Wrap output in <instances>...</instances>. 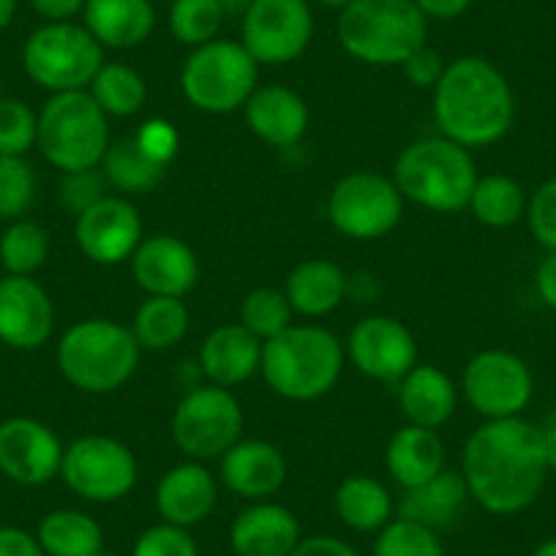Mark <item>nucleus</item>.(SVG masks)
Listing matches in <instances>:
<instances>
[{
	"label": "nucleus",
	"mask_w": 556,
	"mask_h": 556,
	"mask_svg": "<svg viewBox=\"0 0 556 556\" xmlns=\"http://www.w3.org/2000/svg\"><path fill=\"white\" fill-rule=\"evenodd\" d=\"M390 178L406 202L451 216L467 211L480 175L472 151L440 134L409 142L395 159Z\"/></svg>",
	"instance_id": "20e7f679"
},
{
	"label": "nucleus",
	"mask_w": 556,
	"mask_h": 556,
	"mask_svg": "<svg viewBox=\"0 0 556 556\" xmlns=\"http://www.w3.org/2000/svg\"><path fill=\"white\" fill-rule=\"evenodd\" d=\"M55 330V306L34 276L0 278V344L17 352L41 350Z\"/></svg>",
	"instance_id": "a211bd4d"
},
{
	"label": "nucleus",
	"mask_w": 556,
	"mask_h": 556,
	"mask_svg": "<svg viewBox=\"0 0 556 556\" xmlns=\"http://www.w3.org/2000/svg\"><path fill=\"white\" fill-rule=\"evenodd\" d=\"M260 63L240 41L213 39L189 52L180 68V93L194 110L207 115H229L243 110L260 88Z\"/></svg>",
	"instance_id": "6e6552de"
},
{
	"label": "nucleus",
	"mask_w": 556,
	"mask_h": 556,
	"mask_svg": "<svg viewBox=\"0 0 556 556\" xmlns=\"http://www.w3.org/2000/svg\"><path fill=\"white\" fill-rule=\"evenodd\" d=\"M218 3H222V9H224V14H227V20L229 17L240 20L245 12H249L254 0H218Z\"/></svg>",
	"instance_id": "5fc2aeb1"
},
{
	"label": "nucleus",
	"mask_w": 556,
	"mask_h": 556,
	"mask_svg": "<svg viewBox=\"0 0 556 556\" xmlns=\"http://www.w3.org/2000/svg\"><path fill=\"white\" fill-rule=\"evenodd\" d=\"M262 341L240 323L218 325L200 346L202 377L218 388H238L260 371Z\"/></svg>",
	"instance_id": "b1692460"
},
{
	"label": "nucleus",
	"mask_w": 556,
	"mask_h": 556,
	"mask_svg": "<svg viewBox=\"0 0 556 556\" xmlns=\"http://www.w3.org/2000/svg\"><path fill=\"white\" fill-rule=\"evenodd\" d=\"M88 93L106 117H134L148 104L146 77L128 63H106L90 83Z\"/></svg>",
	"instance_id": "f704fd0d"
},
{
	"label": "nucleus",
	"mask_w": 556,
	"mask_h": 556,
	"mask_svg": "<svg viewBox=\"0 0 556 556\" xmlns=\"http://www.w3.org/2000/svg\"><path fill=\"white\" fill-rule=\"evenodd\" d=\"M17 14V0H0V30H7Z\"/></svg>",
	"instance_id": "6e6d98bb"
},
{
	"label": "nucleus",
	"mask_w": 556,
	"mask_h": 556,
	"mask_svg": "<svg viewBox=\"0 0 556 556\" xmlns=\"http://www.w3.org/2000/svg\"><path fill=\"white\" fill-rule=\"evenodd\" d=\"M314 12L308 0H254L240 17V45L260 66H287L308 50Z\"/></svg>",
	"instance_id": "ddd939ff"
},
{
	"label": "nucleus",
	"mask_w": 556,
	"mask_h": 556,
	"mask_svg": "<svg viewBox=\"0 0 556 556\" xmlns=\"http://www.w3.org/2000/svg\"><path fill=\"white\" fill-rule=\"evenodd\" d=\"M399 409L406 424L442 429L458 409V384L431 363H417L399 384Z\"/></svg>",
	"instance_id": "393cba45"
},
{
	"label": "nucleus",
	"mask_w": 556,
	"mask_h": 556,
	"mask_svg": "<svg viewBox=\"0 0 556 556\" xmlns=\"http://www.w3.org/2000/svg\"><path fill=\"white\" fill-rule=\"evenodd\" d=\"M540 434H543L545 464H548V469H556V420L545 426V429H540Z\"/></svg>",
	"instance_id": "864d4df0"
},
{
	"label": "nucleus",
	"mask_w": 556,
	"mask_h": 556,
	"mask_svg": "<svg viewBox=\"0 0 556 556\" xmlns=\"http://www.w3.org/2000/svg\"><path fill=\"white\" fill-rule=\"evenodd\" d=\"M532 556H556V538L554 540H545V543H540L538 548H534Z\"/></svg>",
	"instance_id": "4d7b16f0"
},
{
	"label": "nucleus",
	"mask_w": 556,
	"mask_h": 556,
	"mask_svg": "<svg viewBox=\"0 0 556 556\" xmlns=\"http://www.w3.org/2000/svg\"><path fill=\"white\" fill-rule=\"evenodd\" d=\"M243 117L249 131L270 148H295L312 123L306 99L287 85H260L245 101Z\"/></svg>",
	"instance_id": "412c9836"
},
{
	"label": "nucleus",
	"mask_w": 556,
	"mask_h": 556,
	"mask_svg": "<svg viewBox=\"0 0 556 556\" xmlns=\"http://www.w3.org/2000/svg\"><path fill=\"white\" fill-rule=\"evenodd\" d=\"M344 344L323 325H290L262 341L260 374L287 401H317L336 388L344 371Z\"/></svg>",
	"instance_id": "7ed1b4c3"
},
{
	"label": "nucleus",
	"mask_w": 556,
	"mask_h": 556,
	"mask_svg": "<svg viewBox=\"0 0 556 556\" xmlns=\"http://www.w3.org/2000/svg\"><path fill=\"white\" fill-rule=\"evenodd\" d=\"M137 139V146L148 153L156 164L162 167H169L178 156V148H180V137H178V128L173 126L169 121L164 117H151L139 126V131L134 134Z\"/></svg>",
	"instance_id": "a18cd8bd"
},
{
	"label": "nucleus",
	"mask_w": 556,
	"mask_h": 556,
	"mask_svg": "<svg viewBox=\"0 0 556 556\" xmlns=\"http://www.w3.org/2000/svg\"><path fill=\"white\" fill-rule=\"evenodd\" d=\"M285 295L295 314L323 319L350 298V276L330 260H306L287 276Z\"/></svg>",
	"instance_id": "bb28decb"
},
{
	"label": "nucleus",
	"mask_w": 556,
	"mask_h": 556,
	"mask_svg": "<svg viewBox=\"0 0 556 556\" xmlns=\"http://www.w3.org/2000/svg\"><path fill=\"white\" fill-rule=\"evenodd\" d=\"M462 475L469 500L494 516H516L540 496L548 475L543 434L518 417L485 420L464 445Z\"/></svg>",
	"instance_id": "f257e3e1"
},
{
	"label": "nucleus",
	"mask_w": 556,
	"mask_h": 556,
	"mask_svg": "<svg viewBox=\"0 0 556 556\" xmlns=\"http://www.w3.org/2000/svg\"><path fill=\"white\" fill-rule=\"evenodd\" d=\"M406 200L393 178L379 173H350L330 189V227L357 243H371L393 232L404 216Z\"/></svg>",
	"instance_id": "9b49d317"
},
{
	"label": "nucleus",
	"mask_w": 556,
	"mask_h": 556,
	"mask_svg": "<svg viewBox=\"0 0 556 556\" xmlns=\"http://www.w3.org/2000/svg\"><path fill=\"white\" fill-rule=\"evenodd\" d=\"M243 406L229 388L197 384L173 412V442L189 462L222 458L243 440Z\"/></svg>",
	"instance_id": "9d476101"
},
{
	"label": "nucleus",
	"mask_w": 556,
	"mask_h": 556,
	"mask_svg": "<svg viewBox=\"0 0 556 556\" xmlns=\"http://www.w3.org/2000/svg\"><path fill=\"white\" fill-rule=\"evenodd\" d=\"M527 191L510 175H480L467 211H472V216L483 227L507 229L518 218L527 216Z\"/></svg>",
	"instance_id": "72a5a7b5"
},
{
	"label": "nucleus",
	"mask_w": 556,
	"mask_h": 556,
	"mask_svg": "<svg viewBox=\"0 0 556 556\" xmlns=\"http://www.w3.org/2000/svg\"><path fill=\"white\" fill-rule=\"evenodd\" d=\"M110 142V117L88 90L52 93L41 106L36 148L61 175L99 169Z\"/></svg>",
	"instance_id": "0eeeda50"
},
{
	"label": "nucleus",
	"mask_w": 556,
	"mask_h": 556,
	"mask_svg": "<svg viewBox=\"0 0 556 556\" xmlns=\"http://www.w3.org/2000/svg\"><path fill=\"white\" fill-rule=\"evenodd\" d=\"M341 50L366 66H404L429 45V20L415 0H352L336 23Z\"/></svg>",
	"instance_id": "39448f33"
},
{
	"label": "nucleus",
	"mask_w": 556,
	"mask_h": 556,
	"mask_svg": "<svg viewBox=\"0 0 556 556\" xmlns=\"http://www.w3.org/2000/svg\"><path fill=\"white\" fill-rule=\"evenodd\" d=\"M224 23L227 14L218 0H173L169 7V30L189 50L218 39Z\"/></svg>",
	"instance_id": "e433bc0d"
},
{
	"label": "nucleus",
	"mask_w": 556,
	"mask_h": 556,
	"mask_svg": "<svg viewBox=\"0 0 556 556\" xmlns=\"http://www.w3.org/2000/svg\"><path fill=\"white\" fill-rule=\"evenodd\" d=\"M218 462H222V483L235 496L249 502L270 500L285 489L290 475L285 453L267 440L235 442Z\"/></svg>",
	"instance_id": "aec40b11"
},
{
	"label": "nucleus",
	"mask_w": 556,
	"mask_h": 556,
	"mask_svg": "<svg viewBox=\"0 0 556 556\" xmlns=\"http://www.w3.org/2000/svg\"><path fill=\"white\" fill-rule=\"evenodd\" d=\"M467 500L469 489L464 475L453 472V469H442L437 478L426 480L415 489H406L401 502L395 505V513H399V518H409V521L424 523V527L440 532V529H447L451 523L458 521Z\"/></svg>",
	"instance_id": "c85d7f7f"
},
{
	"label": "nucleus",
	"mask_w": 556,
	"mask_h": 556,
	"mask_svg": "<svg viewBox=\"0 0 556 556\" xmlns=\"http://www.w3.org/2000/svg\"><path fill=\"white\" fill-rule=\"evenodd\" d=\"M142 238V216L128 197L106 194L74 218L77 249L96 265H123L131 260Z\"/></svg>",
	"instance_id": "dca6fc26"
},
{
	"label": "nucleus",
	"mask_w": 556,
	"mask_h": 556,
	"mask_svg": "<svg viewBox=\"0 0 556 556\" xmlns=\"http://www.w3.org/2000/svg\"><path fill=\"white\" fill-rule=\"evenodd\" d=\"M41 548L47 556H99L104 551V529L90 513L61 507L41 518Z\"/></svg>",
	"instance_id": "7c9ffc66"
},
{
	"label": "nucleus",
	"mask_w": 556,
	"mask_h": 556,
	"mask_svg": "<svg viewBox=\"0 0 556 556\" xmlns=\"http://www.w3.org/2000/svg\"><path fill=\"white\" fill-rule=\"evenodd\" d=\"M169 167L153 162L142 148L137 146L134 137H123L110 142L104 162H101V175H104L106 186L117 191L121 197H139L151 194L159 189Z\"/></svg>",
	"instance_id": "2f4dec72"
},
{
	"label": "nucleus",
	"mask_w": 556,
	"mask_h": 556,
	"mask_svg": "<svg viewBox=\"0 0 556 556\" xmlns=\"http://www.w3.org/2000/svg\"><path fill=\"white\" fill-rule=\"evenodd\" d=\"M534 287H538L540 301L556 312V251H548V256L540 262L534 273Z\"/></svg>",
	"instance_id": "603ef678"
},
{
	"label": "nucleus",
	"mask_w": 556,
	"mask_h": 556,
	"mask_svg": "<svg viewBox=\"0 0 556 556\" xmlns=\"http://www.w3.org/2000/svg\"><path fill=\"white\" fill-rule=\"evenodd\" d=\"M153 500L164 523L191 529L216 510L218 483L202 462H184L162 475Z\"/></svg>",
	"instance_id": "5701e85b"
},
{
	"label": "nucleus",
	"mask_w": 556,
	"mask_h": 556,
	"mask_svg": "<svg viewBox=\"0 0 556 556\" xmlns=\"http://www.w3.org/2000/svg\"><path fill=\"white\" fill-rule=\"evenodd\" d=\"M290 556H361L350 543L333 538V534H314L303 538Z\"/></svg>",
	"instance_id": "09e8293b"
},
{
	"label": "nucleus",
	"mask_w": 556,
	"mask_h": 556,
	"mask_svg": "<svg viewBox=\"0 0 556 556\" xmlns=\"http://www.w3.org/2000/svg\"><path fill=\"white\" fill-rule=\"evenodd\" d=\"M445 68H447L445 58H442L434 47L424 45L417 52H412L409 61L401 66V72L406 74V79H409L415 88L434 90L437 83L442 79V74H445Z\"/></svg>",
	"instance_id": "49530a36"
},
{
	"label": "nucleus",
	"mask_w": 556,
	"mask_h": 556,
	"mask_svg": "<svg viewBox=\"0 0 556 556\" xmlns=\"http://www.w3.org/2000/svg\"><path fill=\"white\" fill-rule=\"evenodd\" d=\"M346 357L363 377L399 384L417 366V341L401 319L388 314L363 317L350 330Z\"/></svg>",
	"instance_id": "2eb2a0df"
},
{
	"label": "nucleus",
	"mask_w": 556,
	"mask_h": 556,
	"mask_svg": "<svg viewBox=\"0 0 556 556\" xmlns=\"http://www.w3.org/2000/svg\"><path fill=\"white\" fill-rule=\"evenodd\" d=\"M431 93L440 134L469 151L500 142L516 117V96L507 77L494 63L478 55L447 63Z\"/></svg>",
	"instance_id": "f03ea898"
},
{
	"label": "nucleus",
	"mask_w": 556,
	"mask_h": 556,
	"mask_svg": "<svg viewBox=\"0 0 556 556\" xmlns=\"http://www.w3.org/2000/svg\"><path fill=\"white\" fill-rule=\"evenodd\" d=\"M104 66V47L83 23H45L23 47V68L34 85L50 93L88 90Z\"/></svg>",
	"instance_id": "1a4fd4ad"
},
{
	"label": "nucleus",
	"mask_w": 556,
	"mask_h": 556,
	"mask_svg": "<svg viewBox=\"0 0 556 556\" xmlns=\"http://www.w3.org/2000/svg\"><path fill=\"white\" fill-rule=\"evenodd\" d=\"M529 229L543 249L556 251V178L545 180L527 202Z\"/></svg>",
	"instance_id": "c03bdc74"
},
{
	"label": "nucleus",
	"mask_w": 556,
	"mask_h": 556,
	"mask_svg": "<svg viewBox=\"0 0 556 556\" xmlns=\"http://www.w3.org/2000/svg\"><path fill=\"white\" fill-rule=\"evenodd\" d=\"M30 9L45 23H74L83 17L85 0H30Z\"/></svg>",
	"instance_id": "8fccbe9b"
},
{
	"label": "nucleus",
	"mask_w": 556,
	"mask_h": 556,
	"mask_svg": "<svg viewBox=\"0 0 556 556\" xmlns=\"http://www.w3.org/2000/svg\"><path fill=\"white\" fill-rule=\"evenodd\" d=\"M139 357L142 350L131 328L101 317L72 325L55 350L61 377L88 395H106L126 388L137 371Z\"/></svg>",
	"instance_id": "423d86ee"
},
{
	"label": "nucleus",
	"mask_w": 556,
	"mask_h": 556,
	"mask_svg": "<svg viewBox=\"0 0 556 556\" xmlns=\"http://www.w3.org/2000/svg\"><path fill=\"white\" fill-rule=\"evenodd\" d=\"M303 540L301 521L278 502H251L229 527L235 556H290Z\"/></svg>",
	"instance_id": "4be33fe9"
},
{
	"label": "nucleus",
	"mask_w": 556,
	"mask_h": 556,
	"mask_svg": "<svg viewBox=\"0 0 556 556\" xmlns=\"http://www.w3.org/2000/svg\"><path fill=\"white\" fill-rule=\"evenodd\" d=\"M333 510L344 527L352 532H379L384 523L393 521V494L388 485L368 475H350L341 480L333 494Z\"/></svg>",
	"instance_id": "c756f323"
},
{
	"label": "nucleus",
	"mask_w": 556,
	"mask_h": 556,
	"mask_svg": "<svg viewBox=\"0 0 556 556\" xmlns=\"http://www.w3.org/2000/svg\"><path fill=\"white\" fill-rule=\"evenodd\" d=\"M50 256V235L30 218L9 222L0 235V265L7 276H34Z\"/></svg>",
	"instance_id": "c9c22d12"
},
{
	"label": "nucleus",
	"mask_w": 556,
	"mask_h": 556,
	"mask_svg": "<svg viewBox=\"0 0 556 556\" xmlns=\"http://www.w3.org/2000/svg\"><path fill=\"white\" fill-rule=\"evenodd\" d=\"M128 265L134 281L148 298H186L200 281L194 249L167 232L142 238Z\"/></svg>",
	"instance_id": "6ab92c4d"
},
{
	"label": "nucleus",
	"mask_w": 556,
	"mask_h": 556,
	"mask_svg": "<svg viewBox=\"0 0 556 556\" xmlns=\"http://www.w3.org/2000/svg\"><path fill=\"white\" fill-rule=\"evenodd\" d=\"M475 0H415V7L426 14V20H437V23H451L462 14L469 12Z\"/></svg>",
	"instance_id": "3c124183"
},
{
	"label": "nucleus",
	"mask_w": 556,
	"mask_h": 556,
	"mask_svg": "<svg viewBox=\"0 0 556 556\" xmlns=\"http://www.w3.org/2000/svg\"><path fill=\"white\" fill-rule=\"evenodd\" d=\"M131 556H200V548L189 529L162 521L139 534Z\"/></svg>",
	"instance_id": "79ce46f5"
},
{
	"label": "nucleus",
	"mask_w": 556,
	"mask_h": 556,
	"mask_svg": "<svg viewBox=\"0 0 556 556\" xmlns=\"http://www.w3.org/2000/svg\"><path fill=\"white\" fill-rule=\"evenodd\" d=\"M39 137V112L20 99H0V156H28Z\"/></svg>",
	"instance_id": "a19ab883"
},
{
	"label": "nucleus",
	"mask_w": 556,
	"mask_h": 556,
	"mask_svg": "<svg viewBox=\"0 0 556 556\" xmlns=\"http://www.w3.org/2000/svg\"><path fill=\"white\" fill-rule=\"evenodd\" d=\"M106 180L99 169H83V173H63L58 186V200L72 213L74 218L93 207L96 202L106 197Z\"/></svg>",
	"instance_id": "37998d69"
},
{
	"label": "nucleus",
	"mask_w": 556,
	"mask_h": 556,
	"mask_svg": "<svg viewBox=\"0 0 556 556\" xmlns=\"http://www.w3.org/2000/svg\"><path fill=\"white\" fill-rule=\"evenodd\" d=\"M384 469L401 489H415L445 467V445L434 429L404 424L384 447Z\"/></svg>",
	"instance_id": "cd10ccee"
},
{
	"label": "nucleus",
	"mask_w": 556,
	"mask_h": 556,
	"mask_svg": "<svg viewBox=\"0 0 556 556\" xmlns=\"http://www.w3.org/2000/svg\"><path fill=\"white\" fill-rule=\"evenodd\" d=\"M0 556H47L39 538L28 529L0 527Z\"/></svg>",
	"instance_id": "de8ad7c7"
},
{
	"label": "nucleus",
	"mask_w": 556,
	"mask_h": 556,
	"mask_svg": "<svg viewBox=\"0 0 556 556\" xmlns=\"http://www.w3.org/2000/svg\"><path fill=\"white\" fill-rule=\"evenodd\" d=\"M61 478L85 502L112 505L126 500L139 480L137 456L126 442L104 434L74 440L63 451Z\"/></svg>",
	"instance_id": "f8f14e48"
},
{
	"label": "nucleus",
	"mask_w": 556,
	"mask_h": 556,
	"mask_svg": "<svg viewBox=\"0 0 556 556\" xmlns=\"http://www.w3.org/2000/svg\"><path fill=\"white\" fill-rule=\"evenodd\" d=\"M458 390L485 420H505L527 409L534 379L527 363L513 352L483 350L464 366Z\"/></svg>",
	"instance_id": "4468645a"
},
{
	"label": "nucleus",
	"mask_w": 556,
	"mask_h": 556,
	"mask_svg": "<svg viewBox=\"0 0 556 556\" xmlns=\"http://www.w3.org/2000/svg\"><path fill=\"white\" fill-rule=\"evenodd\" d=\"M36 173L25 156H0V222H17L36 202Z\"/></svg>",
	"instance_id": "ea45409f"
},
{
	"label": "nucleus",
	"mask_w": 556,
	"mask_h": 556,
	"mask_svg": "<svg viewBox=\"0 0 556 556\" xmlns=\"http://www.w3.org/2000/svg\"><path fill=\"white\" fill-rule=\"evenodd\" d=\"M61 437L36 417H9L0 424V475L25 489H39L61 475Z\"/></svg>",
	"instance_id": "f3484780"
},
{
	"label": "nucleus",
	"mask_w": 556,
	"mask_h": 556,
	"mask_svg": "<svg viewBox=\"0 0 556 556\" xmlns=\"http://www.w3.org/2000/svg\"><path fill=\"white\" fill-rule=\"evenodd\" d=\"M191 325L184 298H146L137 308L131 333L142 352H167L186 339Z\"/></svg>",
	"instance_id": "473e14b6"
},
{
	"label": "nucleus",
	"mask_w": 556,
	"mask_h": 556,
	"mask_svg": "<svg viewBox=\"0 0 556 556\" xmlns=\"http://www.w3.org/2000/svg\"><path fill=\"white\" fill-rule=\"evenodd\" d=\"M374 556H445V548L434 529L409 518H393L377 532Z\"/></svg>",
	"instance_id": "58836bf2"
},
{
	"label": "nucleus",
	"mask_w": 556,
	"mask_h": 556,
	"mask_svg": "<svg viewBox=\"0 0 556 556\" xmlns=\"http://www.w3.org/2000/svg\"><path fill=\"white\" fill-rule=\"evenodd\" d=\"M317 3L325 9H333V12H341V9L350 7L352 0H317Z\"/></svg>",
	"instance_id": "13d9d810"
},
{
	"label": "nucleus",
	"mask_w": 556,
	"mask_h": 556,
	"mask_svg": "<svg viewBox=\"0 0 556 556\" xmlns=\"http://www.w3.org/2000/svg\"><path fill=\"white\" fill-rule=\"evenodd\" d=\"M83 25L104 50H134L156 28L153 0H85Z\"/></svg>",
	"instance_id": "a878e982"
},
{
	"label": "nucleus",
	"mask_w": 556,
	"mask_h": 556,
	"mask_svg": "<svg viewBox=\"0 0 556 556\" xmlns=\"http://www.w3.org/2000/svg\"><path fill=\"white\" fill-rule=\"evenodd\" d=\"M292 319H295V312L285 290H276V287H256L240 303V325L260 341H270L278 333H285L290 325H295Z\"/></svg>",
	"instance_id": "4c0bfd02"
}]
</instances>
